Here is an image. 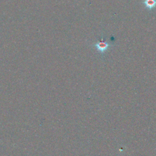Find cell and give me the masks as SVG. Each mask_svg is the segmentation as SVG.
I'll list each match as a JSON object with an SVG mask.
<instances>
[{
    "label": "cell",
    "instance_id": "obj_1",
    "mask_svg": "<svg viewBox=\"0 0 156 156\" xmlns=\"http://www.w3.org/2000/svg\"><path fill=\"white\" fill-rule=\"evenodd\" d=\"M94 46L97 48V50H98L100 53H104L110 46V45L106 42V41H105L103 39H101L98 42L96 43Z\"/></svg>",
    "mask_w": 156,
    "mask_h": 156
},
{
    "label": "cell",
    "instance_id": "obj_2",
    "mask_svg": "<svg viewBox=\"0 0 156 156\" xmlns=\"http://www.w3.org/2000/svg\"><path fill=\"white\" fill-rule=\"evenodd\" d=\"M143 4L147 9L151 10L156 7V0H144Z\"/></svg>",
    "mask_w": 156,
    "mask_h": 156
}]
</instances>
